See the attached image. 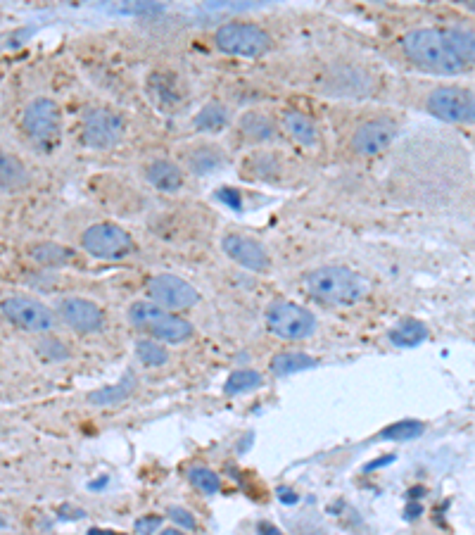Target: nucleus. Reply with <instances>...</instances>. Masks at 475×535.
<instances>
[{"mask_svg": "<svg viewBox=\"0 0 475 535\" xmlns=\"http://www.w3.org/2000/svg\"><path fill=\"white\" fill-rule=\"evenodd\" d=\"M259 386H262V376H259L257 371L243 369V371H236V374L226 381V393L238 395V393H245V390H255Z\"/></svg>", "mask_w": 475, "mask_h": 535, "instance_id": "a878e982", "label": "nucleus"}, {"mask_svg": "<svg viewBox=\"0 0 475 535\" xmlns=\"http://www.w3.org/2000/svg\"><path fill=\"white\" fill-rule=\"evenodd\" d=\"M169 516H171V521H174V524H179L181 528H186V531H195V528H198V524H195V519H193V514H188L186 509L171 507Z\"/></svg>", "mask_w": 475, "mask_h": 535, "instance_id": "7c9ffc66", "label": "nucleus"}, {"mask_svg": "<svg viewBox=\"0 0 475 535\" xmlns=\"http://www.w3.org/2000/svg\"><path fill=\"white\" fill-rule=\"evenodd\" d=\"M57 312L69 329L79 333H95L103 329L105 314L98 305L84 298H67L57 305Z\"/></svg>", "mask_w": 475, "mask_h": 535, "instance_id": "4468645a", "label": "nucleus"}, {"mask_svg": "<svg viewBox=\"0 0 475 535\" xmlns=\"http://www.w3.org/2000/svg\"><path fill=\"white\" fill-rule=\"evenodd\" d=\"M423 433V424H418V421H399V424L385 428L383 431V438L388 440H411V438H418Z\"/></svg>", "mask_w": 475, "mask_h": 535, "instance_id": "c756f323", "label": "nucleus"}, {"mask_svg": "<svg viewBox=\"0 0 475 535\" xmlns=\"http://www.w3.org/2000/svg\"><path fill=\"white\" fill-rule=\"evenodd\" d=\"M81 248L98 260H122V257L136 253V243H133L129 231L107 222L93 224L91 229H86V234L81 236Z\"/></svg>", "mask_w": 475, "mask_h": 535, "instance_id": "423d86ee", "label": "nucleus"}, {"mask_svg": "<svg viewBox=\"0 0 475 535\" xmlns=\"http://www.w3.org/2000/svg\"><path fill=\"white\" fill-rule=\"evenodd\" d=\"M428 112L449 124H471L475 115L473 93L461 86H440L428 96Z\"/></svg>", "mask_w": 475, "mask_h": 535, "instance_id": "6e6552de", "label": "nucleus"}, {"mask_svg": "<svg viewBox=\"0 0 475 535\" xmlns=\"http://www.w3.org/2000/svg\"><path fill=\"white\" fill-rule=\"evenodd\" d=\"M366 291L364 276L347 267H321L307 276V293L323 305H354Z\"/></svg>", "mask_w": 475, "mask_h": 535, "instance_id": "f03ea898", "label": "nucleus"}, {"mask_svg": "<svg viewBox=\"0 0 475 535\" xmlns=\"http://www.w3.org/2000/svg\"><path fill=\"white\" fill-rule=\"evenodd\" d=\"M214 43H217L221 53L247 60L264 58V55L274 48V39H271L262 27L250 22L224 24V27H219L217 34H214Z\"/></svg>", "mask_w": 475, "mask_h": 535, "instance_id": "20e7f679", "label": "nucleus"}, {"mask_svg": "<svg viewBox=\"0 0 475 535\" xmlns=\"http://www.w3.org/2000/svg\"><path fill=\"white\" fill-rule=\"evenodd\" d=\"M190 481L195 483V486H198L202 493H207V495H214V493H219V476L214 474V471H209L205 467H195V469H190Z\"/></svg>", "mask_w": 475, "mask_h": 535, "instance_id": "c85d7f7f", "label": "nucleus"}, {"mask_svg": "<svg viewBox=\"0 0 475 535\" xmlns=\"http://www.w3.org/2000/svg\"><path fill=\"white\" fill-rule=\"evenodd\" d=\"M107 8L117 12V15H138V17L160 15L162 12V8L155 3V0H110Z\"/></svg>", "mask_w": 475, "mask_h": 535, "instance_id": "5701e85b", "label": "nucleus"}, {"mask_svg": "<svg viewBox=\"0 0 475 535\" xmlns=\"http://www.w3.org/2000/svg\"><path fill=\"white\" fill-rule=\"evenodd\" d=\"M221 248L240 267L250 269V272H269L271 257L266 253L264 245L255 241V238L243 234H226L224 241H221Z\"/></svg>", "mask_w": 475, "mask_h": 535, "instance_id": "ddd939ff", "label": "nucleus"}, {"mask_svg": "<svg viewBox=\"0 0 475 535\" xmlns=\"http://www.w3.org/2000/svg\"><path fill=\"white\" fill-rule=\"evenodd\" d=\"M169 81H171V77H167V74H155V77L150 79V91H152V96L160 98V103H162V105H167V103H179V100L183 98L179 88H176V86L171 88V86H169Z\"/></svg>", "mask_w": 475, "mask_h": 535, "instance_id": "bb28decb", "label": "nucleus"}, {"mask_svg": "<svg viewBox=\"0 0 475 535\" xmlns=\"http://www.w3.org/2000/svg\"><path fill=\"white\" fill-rule=\"evenodd\" d=\"M129 321L136 329L148 331L150 336L160 338L164 343H183L193 336V324L171 314L167 307L157 302H133L129 307Z\"/></svg>", "mask_w": 475, "mask_h": 535, "instance_id": "7ed1b4c3", "label": "nucleus"}, {"mask_svg": "<svg viewBox=\"0 0 475 535\" xmlns=\"http://www.w3.org/2000/svg\"><path fill=\"white\" fill-rule=\"evenodd\" d=\"M0 310L12 324L24 331L46 333L53 329V314H50L48 307L34 298H27V295H12V298L3 300Z\"/></svg>", "mask_w": 475, "mask_h": 535, "instance_id": "9b49d317", "label": "nucleus"}, {"mask_svg": "<svg viewBox=\"0 0 475 535\" xmlns=\"http://www.w3.org/2000/svg\"><path fill=\"white\" fill-rule=\"evenodd\" d=\"M133 386H136V381H133V376L129 374V376H126V381L119 383V386L98 390V393H93L88 400H91L93 405H112V402L124 400L126 395H129L131 390H133Z\"/></svg>", "mask_w": 475, "mask_h": 535, "instance_id": "393cba45", "label": "nucleus"}, {"mask_svg": "<svg viewBox=\"0 0 475 535\" xmlns=\"http://www.w3.org/2000/svg\"><path fill=\"white\" fill-rule=\"evenodd\" d=\"M24 134L38 148H53L62 134V112L55 100L36 98L22 117Z\"/></svg>", "mask_w": 475, "mask_h": 535, "instance_id": "39448f33", "label": "nucleus"}, {"mask_svg": "<svg viewBox=\"0 0 475 535\" xmlns=\"http://www.w3.org/2000/svg\"><path fill=\"white\" fill-rule=\"evenodd\" d=\"M281 493H283L281 497H283V500H285V502H293V500H297V495H293V493H288V490H281Z\"/></svg>", "mask_w": 475, "mask_h": 535, "instance_id": "72a5a7b5", "label": "nucleus"}, {"mask_svg": "<svg viewBox=\"0 0 475 535\" xmlns=\"http://www.w3.org/2000/svg\"><path fill=\"white\" fill-rule=\"evenodd\" d=\"M31 257H34L36 262L48 264V267H57V264H65L72 255H69V250L60 248V245L43 243V245H34V248H31Z\"/></svg>", "mask_w": 475, "mask_h": 535, "instance_id": "b1692460", "label": "nucleus"}, {"mask_svg": "<svg viewBox=\"0 0 475 535\" xmlns=\"http://www.w3.org/2000/svg\"><path fill=\"white\" fill-rule=\"evenodd\" d=\"M411 65L433 74H459L473 65V34L464 29H414L402 39Z\"/></svg>", "mask_w": 475, "mask_h": 535, "instance_id": "f257e3e1", "label": "nucleus"}, {"mask_svg": "<svg viewBox=\"0 0 475 535\" xmlns=\"http://www.w3.org/2000/svg\"><path fill=\"white\" fill-rule=\"evenodd\" d=\"M136 352L138 360H141L145 367H162V364L167 362V350H164L160 343L141 341L136 345Z\"/></svg>", "mask_w": 475, "mask_h": 535, "instance_id": "cd10ccee", "label": "nucleus"}, {"mask_svg": "<svg viewBox=\"0 0 475 535\" xmlns=\"http://www.w3.org/2000/svg\"><path fill=\"white\" fill-rule=\"evenodd\" d=\"M148 291L157 305L167 307V310H190L200 302V293L183 281L181 276L174 274H157L148 283Z\"/></svg>", "mask_w": 475, "mask_h": 535, "instance_id": "f8f14e48", "label": "nucleus"}, {"mask_svg": "<svg viewBox=\"0 0 475 535\" xmlns=\"http://www.w3.org/2000/svg\"><path fill=\"white\" fill-rule=\"evenodd\" d=\"M145 179H148L150 186H155L157 191L162 193H176L183 188V172L179 165L169 160H152L148 167H145Z\"/></svg>", "mask_w": 475, "mask_h": 535, "instance_id": "2eb2a0df", "label": "nucleus"}, {"mask_svg": "<svg viewBox=\"0 0 475 535\" xmlns=\"http://www.w3.org/2000/svg\"><path fill=\"white\" fill-rule=\"evenodd\" d=\"M228 110L221 103H207L202 110L195 115V129L207 131V134H217L228 127Z\"/></svg>", "mask_w": 475, "mask_h": 535, "instance_id": "aec40b11", "label": "nucleus"}, {"mask_svg": "<svg viewBox=\"0 0 475 535\" xmlns=\"http://www.w3.org/2000/svg\"><path fill=\"white\" fill-rule=\"evenodd\" d=\"M226 153L219 146H212V143H205V146H198L195 150H190L188 155V169L198 176H209L217 174L226 167Z\"/></svg>", "mask_w": 475, "mask_h": 535, "instance_id": "dca6fc26", "label": "nucleus"}, {"mask_svg": "<svg viewBox=\"0 0 475 535\" xmlns=\"http://www.w3.org/2000/svg\"><path fill=\"white\" fill-rule=\"evenodd\" d=\"M283 129L285 134L293 138L295 143H300L304 148H314L319 143V129L316 124L300 110H288L283 115Z\"/></svg>", "mask_w": 475, "mask_h": 535, "instance_id": "f3484780", "label": "nucleus"}, {"mask_svg": "<svg viewBox=\"0 0 475 535\" xmlns=\"http://www.w3.org/2000/svg\"><path fill=\"white\" fill-rule=\"evenodd\" d=\"M316 360L309 355H302V352H283V355H276L274 362H271V371L278 376H288L295 374V371L314 367Z\"/></svg>", "mask_w": 475, "mask_h": 535, "instance_id": "412c9836", "label": "nucleus"}, {"mask_svg": "<svg viewBox=\"0 0 475 535\" xmlns=\"http://www.w3.org/2000/svg\"><path fill=\"white\" fill-rule=\"evenodd\" d=\"M257 528H259V531H266V533H278V528L271 526V524H259Z\"/></svg>", "mask_w": 475, "mask_h": 535, "instance_id": "473e14b6", "label": "nucleus"}, {"mask_svg": "<svg viewBox=\"0 0 475 535\" xmlns=\"http://www.w3.org/2000/svg\"><path fill=\"white\" fill-rule=\"evenodd\" d=\"M397 134H399V124L395 119L390 117L369 119V122H364L357 131H354L350 148L352 153H357L359 157L380 155L395 143Z\"/></svg>", "mask_w": 475, "mask_h": 535, "instance_id": "9d476101", "label": "nucleus"}, {"mask_svg": "<svg viewBox=\"0 0 475 535\" xmlns=\"http://www.w3.org/2000/svg\"><path fill=\"white\" fill-rule=\"evenodd\" d=\"M124 134V117L114 110H105V107H95V110L86 112L84 122H81V143L93 150L114 148Z\"/></svg>", "mask_w": 475, "mask_h": 535, "instance_id": "0eeeda50", "label": "nucleus"}, {"mask_svg": "<svg viewBox=\"0 0 475 535\" xmlns=\"http://www.w3.org/2000/svg\"><path fill=\"white\" fill-rule=\"evenodd\" d=\"M162 526V519L160 516H150V519H141L136 524V531H141V533H150V531H155V528H160Z\"/></svg>", "mask_w": 475, "mask_h": 535, "instance_id": "2f4dec72", "label": "nucleus"}, {"mask_svg": "<svg viewBox=\"0 0 475 535\" xmlns=\"http://www.w3.org/2000/svg\"><path fill=\"white\" fill-rule=\"evenodd\" d=\"M29 184V172L19 157L0 150V191L15 193Z\"/></svg>", "mask_w": 475, "mask_h": 535, "instance_id": "a211bd4d", "label": "nucleus"}, {"mask_svg": "<svg viewBox=\"0 0 475 535\" xmlns=\"http://www.w3.org/2000/svg\"><path fill=\"white\" fill-rule=\"evenodd\" d=\"M240 131H243L245 138H250L255 143H266L276 138V124L271 122V117L262 115V112H245L240 117Z\"/></svg>", "mask_w": 475, "mask_h": 535, "instance_id": "6ab92c4d", "label": "nucleus"}, {"mask_svg": "<svg viewBox=\"0 0 475 535\" xmlns=\"http://www.w3.org/2000/svg\"><path fill=\"white\" fill-rule=\"evenodd\" d=\"M266 326L278 338H288V341H300V338L312 336L316 329V319L312 312H307L300 305L293 302H276L266 310Z\"/></svg>", "mask_w": 475, "mask_h": 535, "instance_id": "1a4fd4ad", "label": "nucleus"}, {"mask_svg": "<svg viewBox=\"0 0 475 535\" xmlns=\"http://www.w3.org/2000/svg\"><path fill=\"white\" fill-rule=\"evenodd\" d=\"M428 338V329L421 324V321H404L399 324L395 331L390 333V341L399 345V348H407V345H418Z\"/></svg>", "mask_w": 475, "mask_h": 535, "instance_id": "4be33fe9", "label": "nucleus"}]
</instances>
